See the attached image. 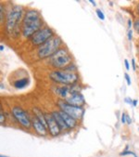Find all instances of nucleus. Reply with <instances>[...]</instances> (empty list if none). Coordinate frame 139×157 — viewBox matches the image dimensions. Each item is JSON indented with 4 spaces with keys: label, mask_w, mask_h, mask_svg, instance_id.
<instances>
[{
    "label": "nucleus",
    "mask_w": 139,
    "mask_h": 157,
    "mask_svg": "<svg viewBox=\"0 0 139 157\" xmlns=\"http://www.w3.org/2000/svg\"><path fill=\"white\" fill-rule=\"evenodd\" d=\"M43 20L37 10H30L26 11L21 23V33L24 37L31 38L40 29H42Z\"/></svg>",
    "instance_id": "nucleus-1"
},
{
    "label": "nucleus",
    "mask_w": 139,
    "mask_h": 157,
    "mask_svg": "<svg viewBox=\"0 0 139 157\" xmlns=\"http://www.w3.org/2000/svg\"><path fill=\"white\" fill-rule=\"evenodd\" d=\"M49 78L58 84L63 86H72L78 83L79 75L76 72H70L67 70H56L49 74Z\"/></svg>",
    "instance_id": "nucleus-2"
},
{
    "label": "nucleus",
    "mask_w": 139,
    "mask_h": 157,
    "mask_svg": "<svg viewBox=\"0 0 139 157\" xmlns=\"http://www.w3.org/2000/svg\"><path fill=\"white\" fill-rule=\"evenodd\" d=\"M62 45V40L59 36H53L37 48V56L39 59H47L52 57Z\"/></svg>",
    "instance_id": "nucleus-3"
},
{
    "label": "nucleus",
    "mask_w": 139,
    "mask_h": 157,
    "mask_svg": "<svg viewBox=\"0 0 139 157\" xmlns=\"http://www.w3.org/2000/svg\"><path fill=\"white\" fill-rule=\"evenodd\" d=\"M50 64L58 70H64L72 62V55L66 48H59L52 57L49 58Z\"/></svg>",
    "instance_id": "nucleus-4"
},
{
    "label": "nucleus",
    "mask_w": 139,
    "mask_h": 157,
    "mask_svg": "<svg viewBox=\"0 0 139 157\" xmlns=\"http://www.w3.org/2000/svg\"><path fill=\"white\" fill-rule=\"evenodd\" d=\"M23 8L21 6H14L7 14L6 18V31L9 34H12L17 26L18 22L21 21L23 14Z\"/></svg>",
    "instance_id": "nucleus-5"
},
{
    "label": "nucleus",
    "mask_w": 139,
    "mask_h": 157,
    "mask_svg": "<svg viewBox=\"0 0 139 157\" xmlns=\"http://www.w3.org/2000/svg\"><path fill=\"white\" fill-rule=\"evenodd\" d=\"M58 106L59 110L63 111L64 113H66L67 114H69L70 116H72L73 118H74L76 120H81L84 117L85 113V110L83 107L71 105V104L67 103L63 100L58 101Z\"/></svg>",
    "instance_id": "nucleus-6"
},
{
    "label": "nucleus",
    "mask_w": 139,
    "mask_h": 157,
    "mask_svg": "<svg viewBox=\"0 0 139 157\" xmlns=\"http://www.w3.org/2000/svg\"><path fill=\"white\" fill-rule=\"evenodd\" d=\"M54 36L53 30L49 27H44L40 29L38 32H36L31 38V42L33 46H41L44 43H46L47 40H49L51 37Z\"/></svg>",
    "instance_id": "nucleus-7"
},
{
    "label": "nucleus",
    "mask_w": 139,
    "mask_h": 157,
    "mask_svg": "<svg viewBox=\"0 0 139 157\" xmlns=\"http://www.w3.org/2000/svg\"><path fill=\"white\" fill-rule=\"evenodd\" d=\"M13 117L24 128H30L32 127V119L27 113L21 107H13L11 110Z\"/></svg>",
    "instance_id": "nucleus-8"
},
{
    "label": "nucleus",
    "mask_w": 139,
    "mask_h": 157,
    "mask_svg": "<svg viewBox=\"0 0 139 157\" xmlns=\"http://www.w3.org/2000/svg\"><path fill=\"white\" fill-rule=\"evenodd\" d=\"M45 117H46V121H47V129L49 134L52 137H57L60 134V128L58 124V123L56 122L54 116L52 115V113H45Z\"/></svg>",
    "instance_id": "nucleus-9"
},
{
    "label": "nucleus",
    "mask_w": 139,
    "mask_h": 157,
    "mask_svg": "<svg viewBox=\"0 0 139 157\" xmlns=\"http://www.w3.org/2000/svg\"><path fill=\"white\" fill-rule=\"evenodd\" d=\"M65 101L71 105L78 106V107H83L85 104V100L84 96L82 95V93H73L71 94Z\"/></svg>",
    "instance_id": "nucleus-10"
},
{
    "label": "nucleus",
    "mask_w": 139,
    "mask_h": 157,
    "mask_svg": "<svg viewBox=\"0 0 139 157\" xmlns=\"http://www.w3.org/2000/svg\"><path fill=\"white\" fill-rule=\"evenodd\" d=\"M31 119H32V127L34 128L36 132H37L41 136H46L47 133V128L45 127V125L42 124V122L39 121L38 118L36 117L34 115Z\"/></svg>",
    "instance_id": "nucleus-11"
},
{
    "label": "nucleus",
    "mask_w": 139,
    "mask_h": 157,
    "mask_svg": "<svg viewBox=\"0 0 139 157\" xmlns=\"http://www.w3.org/2000/svg\"><path fill=\"white\" fill-rule=\"evenodd\" d=\"M54 91L57 95L58 97H60L63 101H65L70 95H71V88H70V86H57Z\"/></svg>",
    "instance_id": "nucleus-12"
},
{
    "label": "nucleus",
    "mask_w": 139,
    "mask_h": 157,
    "mask_svg": "<svg viewBox=\"0 0 139 157\" xmlns=\"http://www.w3.org/2000/svg\"><path fill=\"white\" fill-rule=\"evenodd\" d=\"M58 111H59V113H60V114H61V116H62V118H63L66 125L68 127V129H73V128H74L76 125H77V120L74 119V118H73L72 116H70L69 114H67L66 113H64L61 110H58Z\"/></svg>",
    "instance_id": "nucleus-13"
},
{
    "label": "nucleus",
    "mask_w": 139,
    "mask_h": 157,
    "mask_svg": "<svg viewBox=\"0 0 139 157\" xmlns=\"http://www.w3.org/2000/svg\"><path fill=\"white\" fill-rule=\"evenodd\" d=\"M51 113H52V115L54 116L56 122H57L58 124L59 125V128H60L61 130L68 129V127L66 125V124H65V122H64V120H63V118H62V116H61L59 111H54V112H52Z\"/></svg>",
    "instance_id": "nucleus-14"
},
{
    "label": "nucleus",
    "mask_w": 139,
    "mask_h": 157,
    "mask_svg": "<svg viewBox=\"0 0 139 157\" xmlns=\"http://www.w3.org/2000/svg\"><path fill=\"white\" fill-rule=\"evenodd\" d=\"M32 113H33L34 116L38 118L39 121L42 122V124L45 125V127L47 128V121H46V117H45V113H43L41 112L40 109H38V108H33V109H32Z\"/></svg>",
    "instance_id": "nucleus-15"
},
{
    "label": "nucleus",
    "mask_w": 139,
    "mask_h": 157,
    "mask_svg": "<svg viewBox=\"0 0 139 157\" xmlns=\"http://www.w3.org/2000/svg\"><path fill=\"white\" fill-rule=\"evenodd\" d=\"M29 83V79L28 78H21V79H18L14 82V86L16 88H23L24 86H26Z\"/></svg>",
    "instance_id": "nucleus-16"
},
{
    "label": "nucleus",
    "mask_w": 139,
    "mask_h": 157,
    "mask_svg": "<svg viewBox=\"0 0 139 157\" xmlns=\"http://www.w3.org/2000/svg\"><path fill=\"white\" fill-rule=\"evenodd\" d=\"M96 15H97V17L101 20V21H104L105 20V15H104V13H103V11L102 10H96Z\"/></svg>",
    "instance_id": "nucleus-17"
},
{
    "label": "nucleus",
    "mask_w": 139,
    "mask_h": 157,
    "mask_svg": "<svg viewBox=\"0 0 139 157\" xmlns=\"http://www.w3.org/2000/svg\"><path fill=\"white\" fill-rule=\"evenodd\" d=\"M5 121H6V117L5 114L3 113V111L1 110V112H0V124L3 125L5 124Z\"/></svg>",
    "instance_id": "nucleus-18"
},
{
    "label": "nucleus",
    "mask_w": 139,
    "mask_h": 157,
    "mask_svg": "<svg viewBox=\"0 0 139 157\" xmlns=\"http://www.w3.org/2000/svg\"><path fill=\"white\" fill-rule=\"evenodd\" d=\"M133 28L135 30V32L139 35V19H137L134 22H133Z\"/></svg>",
    "instance_id": "nucleus-19"
},
{
    "label": "nucleus",
    "mask_w": 139,
    "mask_h": 157,
    "mask_svg": "<svg viewBox=\"0 0 139 157\" xmlns=\"http://www.w3.org/2000/svg\"><path fill=\"white\" fill-rule=\"evenodd\" d=\"M128 154H132V155H133L134 157L136 156V154H135L134 152L130 151H127V150H125V151H122V152L120 153V155H122V156H125V155H128Z\"/></svg>",
    "instance_id": "nucleus-20"
},
{
    "label": "nucleus",
    "mask_w": 139,
    "mask_h": 157,
    "mask_svg": "<svg viewBox=\"0 0 139 157\" xmlns=\"http://www.w3.org/2000/svg\"><path fill=\"white\" fill-rule=\"evenodd\" d=\"M0 16H1V22L4 21V9L3 6H0Z\"/></svg>",
    "instance_id": "nucleus-21"
},
{
    "label": "nucleus",
    "mask_w": 139,
    "mask_h": 157,
    "mask_svg": "<svg viewBox=\"0 0 139 157\" xmlns=\"http://www.w3.org/2000/svg\"><path fill=\"white\" fill-rule=\"evenodd\" d=\"M124 77H125V79H126L127 85L130 86V85L132 84V82H131V78H130V76L128 75V74H124Z\"/></svg>",
    "instance_id": "nucleus-22"
},
{
    "label": "nucleus",
    "mask_w": 139,
    "mask_h": 157,
    "mask_svg": "<svg viewBox=\"0 0 139 157\" xmlns=\"http://www.w3.org/2000/svg\"><path fill=\"white\" fill-rule=\"evenodd\" d=\"M124 101H125L127 104H130V105H131V104H133V101L132 99H130V98H125V99H124Z\"/></svg>",
    "instance_id": "nucleus-23"
},
{
    "label": "nucleus",
    "mask_w": 139,
    "mask_h": 157,
    "mask_svg": "<svg viewBox=\"0 0 139 157\" xmlns=\"http://www.w3.org/2000/svg\"><path fill=\"white\" fill-rule=\"evenodd\" d=\"M121 120H122V124H126V114H125V113H122V114Z\"/></svg>",
    "instance_id": "nucleus-24"
},
{
    "label": "nucleus",
    "mask_w": 139,
    "mask_h": 157,
    "mask_svg": "<svg viewBox=\"0 0 139 157\" xmlns=\"http://www.w3.org/2000/svg\"><path fill=\"white\" fill-rule=\"evenodd\" d=\"M132 38H133V32H132V30L130 29V30L128 31V39L131 41Z\"/></svg>",
    "instance_id": "nucleus-25"
},
{
    "label": "nucleus",
    "mask_w": 139,
    "mask_h": 157,
    "mask_svg": "<svg viewBox=\"0 0 139 157\" xmlns=\"http://www.w3.org/2000/svg\"><path fill=\"white\" fill-rule=\"evenodd\" d=\"M124 63H125V68H126V70L129 71V70H130V65H129V62H128L127 59H124Z\"/></svg>",
    "instance_id": "nucleus-26"
},
{
    "label": "nucleus",
    "mask_w": 139,
    "mask_h": 157,
    "mask_svg": "<svg viewBox=\"0 0 139 157\" xmlns=\"http://www.w3.org/2000/svg\"><path fill=\"white\" fill-rule=\"evenodd\" d=\"M126 123L128 124H131V123H132V119H131V117L128 114H126Z\"/></svg>",
    "instance_id": "nucleus-27"
},
{
    "label": "nucleus",
    "mask_w": 139,
    "mask_h": 157,
    "mask_svg": "<svg viewBox=\"0 0 139 157\" xmlns=\"http://www.w3.org/2000/svg\"><path fill=\"white\" fill-rule=\"evenodd\" d=\"M132 65H133V70L135 71L136 67H135V60H134V59H132Z\"/></svg>",
    "instance_id": "nucleus-28"
},
{
    "label": "nucleus",
    "mask_w": 139,
    "mask_h": 157,
    "mask_svg": "<svg viewBox=\"0 0 139 157\" xmlns=\"http://www.w3.org/2000/svg\"><path fill=\"white\" fill-rule=\"evenodd\" d=\"M132 24H133V23H132V20H128V27H129V28L132 27Z\"/></svg>",
    "instance_id": "nucleus-29"
},
{
    "label": "nucleus",
    "mask_w": 139,
    "mask_h": 157,
    "mask_svg": "<svg viewBox=\"0 0 139 157\" xmlns=\"http://www.w3.org/2000/svg\"><path fill=\"white\" fill-rule=\"evenodd\" d=\"M89 2H90L91 4H93V6H96V2H95V1H93V0H89Z\"/></svg>",
    "instance_id": "nucleus-30"
},
{
    "label": "nucleus",
    "mask_w": 139,
    "mask_h": 157,
    "mask_svg": "<svg viewBox=\"0 0 139 157\" xmlns=\"http://www.w3.org/2000/svg\"><path fill=\"white\" fill-rule=\"evenodd\" d=\"M133 105L134 107H135V106L137 105V101H136V100H134V101H133Z\"/></svg>",
    "instance_id": "nucleus-31"
},
{
    "label": "nucleus",
    "mask_w": 139,
    "mask_h": 157,
    "mask_svg": "<svg viewBox=\"0 0 139 157\" xmlns=\"http://www.w3.org/2000/svg\"><path fill=\"white\" fill-rule=\"evenodd\" d=\"M0 50H1V51H3V50H4V46H3V45L0 46Z\"/></svg>",
    "instance_id": "nucleus-32"
},
{
    "label": "nucleus",
    "mask_w": 139,
    "mask_h": 157,
    "mask_svg": "<svg viewBox=\"0 0 139 157\" xmlns=\"http://www.w3.org/2000/svg\"><path fill=\"white\" fill-rule=\"evenodd\" d=\"M137 11H138V13H139V4L137 5Z\"/></svg>",
    "instance_id": "nucleus-33"
},
{
    "label": "nucleus",
    "mask_w": 139,
    "mask_h": 157,
    "mask_svg": "<svg viewBox=\"0 0 139 157\" xmlns=\"http://www.w3.org/2000/svg\"><path fill=\"white\" fill-rule=\"evenodd\" d=\"M0 157H8V156H5V155H2L1 154V155H0Z\"/></svg>",
    "instance_id": "nucleus-34"
},
{
    "label": "nucleus",
    "mask_w": 139,
    "mask_h": 157,
    "mask_svg": "<svg viewBox=\"0 0 139 157\" xmlns=\"http://www.w3.org/2000/svg\"><path fill=\"white\" fill-rule=\"evenodd\" d=\"M138 47H139V42H138Z\"/></svg>",
    "instance_id": "nucleus-35"
}]
</instances>
